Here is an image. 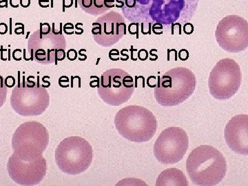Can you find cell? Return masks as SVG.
I'll list each match as a JSON object with an SVG mask.
<instances>
[{"instance_id": "cell-1", "label": "cell", "mask_w": 248, "mask_h": 186, "mask_svg": "<svg viewBox=\"0 0 248 186\" xmlns=\"http://www.w3.org/2000/svg\"><path fill=\"white\" fill-rule=\"evenodd\" d=\"M200 0H115L124 17L133 23L184 25L195 16Z\"/></svg>"}, {"instance_id": "cell-2", "label": "cell", "mask_w": 248, "mask_h": 186, "mask_svg": "<svg viewBox=\"0 0 248 186\" xmlns=\"http://www.w3.org/2000/svg\"><path fill=\"white\" fill-rule=\"evenodd\" d=\"M186 170L195 185L217 186L226 177V158L215 147L203 145L191 151L186 160Z\"/></svg>"}, {"instance_id": "cell-3", "label": "cell", "mask_w": 248, "mask_h": 186, "mask_svg": "<svg viewBox=\"0 0 248 186\" xmlns=\"http://www.w3.org/2000/svg\"><path fill=\"white\" fill-rule=\"evenodd\" d=\"M196 84L195 74L190 69L184 67L172 68L158 79L155 99L163 107H175L193 94Z\"/></svg>"}, {"instance_id": "cell-4", "label": "cell", "mask_w": 248, "mask_h": 186, "mask_svg": "<svg viewBox=\"0 0 248 186\" xmlns=\"http://www.w3.org/2000/svg\"><path fill=\"white\" fill-rule=\"evenodd\" d=\"M115 125L124 139L137 143L150 141L157 129V122L153 112L136 105L119 110L115 115Z\"/></svg>"}, {"instance_id": "cell-5", "label": "cell", "mask_w": 248, "mask_h": 186, "mask_svg": "<svg viewBox=\"0 0 248 186\" xmlns=\"http://www.w3.org/2000/svg\"><path fill=\"white\" fill-rule=\"evenodd\" d=\"M55 157L62 172L77 175L85 172L91 166L93 157V148L84 138L68 137L58 145Z\"/></svg>"}, {"instance_id": "cell-6", "label": "cell", "mask_w": 248, "mask_h": 186, "mask_svg": "<svg viewBox=\"0 0 248 186\" xmlns=\"http://www.w3.org/2000/svg\"><path fill=\"white\" fill-rule=\"evenodd\" d=\"M49 143L46 128L38 122L21 124L13 135L14 155L22 160H35L43 156Z\"/></svg>"}, {"instance_id": "cell-7", "label": "cell", "mask_w": 248, "mask_h": 186, "mask_svg": "<svg viewBox=\"0 0 248 186\" xmlns=\"http://www.w3.org/2000/svg\"><path fill=\"white\" fill-rule=\"evenodd\" d=\"M19 73L18 84L15 86L11 96V105L14 110L22 117H35L43 114L50 104L48 91L40 84L32 81L31 85L26 82L25 77L20 80Z\"/></svg>"}, {"instance_id": "cell-8", "label": "cell", "mask_w": 248, "mask_h": 186, "mask_svg": "<svg viewBox=\"0 0 248 186\" xmlns=\"http://www.w3.org/2000/svg\"><path fill=\"white\" fill-rule=\"evenodd\" d=\"M242 81L239 63L231 58L217 62L208 78L210 94L215 99L224 101L238 92Z\"/></svg>"}, {"instance_id": "cell-9", "label": "cell", "mask_w": 248, "mask_h": 186, "mask_svg": "<svg viewBox=\"0 0 248 186\" xmlns=\"http://www.w3.org/2000/svg\"><path fill=\"white\" fill-rule=\"evenodd\" d=\"M135 89L133 78L119 68L108 70L98 80V94L106 104L112 107L128 102Z\"/></svg>"}, {"instance_id": "cell-10", "label": "cell", "mask_w": 248, "mask_h": 186, "mask_svg": "<svg viewBox=\"0 0 248 186\" xmlns=\"http://www.w3.org/2000/svg\"><path fill=\"white\" fill-rule=\"evenodd\" d=\"M66 42L64 36L50 33L43 35L40 30L36 31L29 37L28 51L31 60L43 64L63 61L66 58Z\"/></svg>"}, {"instance_id": "cell-11", "label": "cell", "mask_w": 248, "mask_h": 186, "mask_svg": "<svg viewBox=\"0 0 248 186\" xmlns=\"http://www.w3.org/2000/svg\"><path fill=\"white\" fill-rule=\"evenodd\" d=\"M189 139L184 129L169 127L163 130L153 146V154L163 164H177L188 149Z\"/></svg>"}, {"instance_id": "cell-12", "label": "cell", "mask_w": 248, "mask_h": 186, "mask_svg": "<svg viewBox=\"0 0 248 186\" xmlns=\"http://www.w3.org/2000/svg\"><path fill=\"white\" fill-rule=\"evenodd\" d=\"M217 42L228 53H239L248 46L247 20L239 16H226L218 22L216 32Z\"/></svg>"}, {"instance_id": "cell-13", "label": "cell", "mask_w": 248, "mask_h": 186, "mask_svg": "<svg viewBox=\"0 0 248 186\" xmlns=\"http://www.w3.org/2000/svg\"><path fill=\"white\" fill-rule=\"evenodd\" d=\"M7 169L10 177L19 185L36 186L46 177V161L44 156L35 160H22L11 155Z\"/></svg>"}, {"instance_id": "cell-14", "label": "cell", "mask_w": 248, "mask_h": 186, "mask_svg": "<svg viewBox=\"0 0 248 186\" xmlns=\"http://www.w3.org/2000/svg\"><path fill=\"white\" fill-rule=\"evenodd\" d=\"M126 24L122 15L111 11L98 18L93 23V39L101 46H112L126 34Z\"/></svg>"}, {"instance_id": "cell-15", "label": "cell", "mask_w": 248, "mask_h": 186, "mask_svg": "<svg viewBox=\"0 0 248 186\" xmlns=\"http://www.w3.org/2000/svg\"><path fill=\"white\" fill-rule=\"evenodd\" d=\"M228 147L237 154L248 155V116H234L228 122L224 130Z\"/></svg>"}, {"instance_id": "cell-16", "label": "cell", "mask_w": 248, "mask_h": 186, "mask_svg": "<svg viewBox=\"0 0 248 186\" xmlns=\"http://www.w3.org/2000/svg\"><path fill=\"white\" fill-rule=\"evenodd\" d=\"M157 186H187L188 182L185 174L180 170L169 169L163 171L156 181Z\"/></svg>"}, {"instance_id": "cell-17", "label": "cell", "mask_w": 248, "mask_h": 186, "mask_svg": "<svg viewBox=\"0 0 248 186\" xmlns=\"http://www.w3.org/2000/svg\"><path fill=\"white\" fill-rule=\"evenodd\" d=\"M93 16H99L115 7V0H93Z\"/></svg>"}, {"instance_id": "cell-18", "label": "cell", "mask_w": 248, "mask_h": 186, "mask_svg": "<svg viewBox=\"0 0 248 186\" xmlns=\"http://www.w3.org/2000/svg\"><path fill=\"white\" fill-rule=\"evenodd\" d=\"M8 89L4 84V78L0 76V108L3 107L6 102L7 97Z\"/></svg>"}, {"instance_id": "cell-19", "label": "cell", "mask_w": 248, "mask_h": 186, "mask_svg": "<svg viewBox=\"0 0 248 186\" xmlns=\"http://www.w3.org/2000/svg\"><path fill=\"white\" fill-rule=\"evenodd\" d=\"M50 31H51V27H50V24L48 23H40V31L41 33L43 35H47V34L50 33Z\"/></svg>"}, {"instance_id": "cell-20", "label": "cell", "mask_w": 248, "mask_h": 186, "mask_svg": "<svg viewBox=\"0 0 248 186\" xmlns=\"http://www.w3.org/2000/svg\"><path fill=\"white\" fill-rule=\"evenodd\" d=\"M63 29L65 33L67 34V35H72V34H73L75 32L74 25H73V24L71 22L66 23Z\"/></svg>"}, {"instance_id": "cell-21", "label": "cell", "mask_w": 248, "mask_h": 186, "mask_svg": "<svg viewBox=\"0 0 248 186\" xmlns=\"http://www.w3.org/2000/svg\"><path fill=\"white\" fill-rule=\"evenodd\" d=\"M66 57L70 61H75L78 59V52L75 49H71L67 52Z\"/></svg>"}, {"instance_id": "cell-22", "label": "cell", "mask_w": 248, "mask_h": 186, "mask_svg": "<svg viewBox=\"0 0 248 186\" xmlns=\"http://www.w3.org/2000/svg\"><path fill=\"white\" fill-rule=\"evenodd\" d=\"M4 84L6 85V87L11 88L14 87L15 85H16V79L13 76H9L6 78V79H4Z\"/></svg>"}, {"instance_id": "cell-23", "label": "cell", "mask_w": 248, "mask_h": 186, "mask_svg": "<svg viewBox=\"0 0 248 186\" xmlns=\"http://www.w3.org/2000/svg\"><path fill=\"white\" fill-rule=\"evenodd\" d=\"M120 53H119L118 50H116V49H113V50H111L110 53H109V58H110V60H113L114 61V57H116V58L117 59V60H120Z\"/></svg>"}, {"instance_id": "cell-24", "label": "cell", "mask_w": 248, "mask_h": 186, "mask_svg": "<svg viewBox=\"0 0 248 186\" xmlns=\"http://www.w3.org/2000/svg\"><path fill=\"white\" fill-rule=\"evenodd\" d=\"M8 31V26L4 22L0 23V34L4 35Z\"/></svg>"}, {"instance_id": "cell-25", "label": "cell", "mask_w": 248, "mask_h": 186, "mask_svg": "<svg viewBox=\"0 0 248 186\" xmlns=\"http://www.w3.org/2000/svg\"><path fill=\"white\" fill-rule=\"evenodd\" d=\"M68 83H69V79H68V77L63 76L62 77V78H60V79H59V84H60V86H61V87L63 84H66L67 85H68Z\"/></svg>"}, {"instance_id": "cell-26", "label": "cell", "mask_w": 248, "mask_h": 186, "mask_svg": "<svg viewBox=\"0 0 248 186\" xmlns=\"http://www.w3.org/2000/svg\"><path fill=\"white\" fill-rule=\"evenodd\" d=\"M73 4V0H63V6L64 11V8H71Z\"/></svg>"}, {"instance_id": "cell-27", "label": "cell", "mask_w": 248, "mask_h": 186, "mask_svg": "<svg viewBox=\"0 0 248 186\" xmlns=\"http://www.w3.org/2000/svg\"><path fill=\"white\" fill-rule=\"evenodd\" d=\"M19 4L23 8H28L31 5V0H19Z\"/></svg>"}, {"instance_id": "cell-28", "label": "cell", "mask_w": 248, "mask_h": 186, "mask_svg": "<svg viewBox=\"0 0 248 186\" xmlns=\"http://www.w3.org/2000/svg\"><path fill=\"white\" fill-rule=\"evenodd\" d=\"M49 4V3H50V0H39V5L41 6L42 8H48V6H46V5L45 4Z\"/></svg>"}, {"instance_id": "cell-29", "label": "cell", "mask_w": 248, "mask_h": 186, "mask_svg": "<svg viewBox=\"0 0 248 186\" xmlns=\"http://www.w3.org/2000/svg\"><path fill=\"white\" fill-rule=\"evenodd\" d=\"M10 4L13 8H17L20 4H19V0H10Z\"/></svg>"}, {"instance_id": "cell-30", "label": "cell", "mask_w": 248, "mask_h": 186, "mask_svg": "<svg viewBox=\"0 0 248 186\" xmlns=\"http://www.w3.org/2000/svg\"><path fill=\"white\" fill-rule=\"evenodd\" d=\"M24 26H23L22 27H19L17 28V29H16V31H15V32H16V34H17V35H19V34H24Z\"/></svg>"}, {"instance_id": "cell-31", "label": "cell", "mask_w": 248, "mask_h": 186, "mask_svg": "<svg viewBox=\"0 0 248 186\" xmlns=\"http://www.w3.org/2000/svg\"><path fill=\"white\" fill-rule=\"evenodd\" d=\"M76 33L77 34V35H81V34H82L83 32H84V31H83V29L78 27V24H76Z\"/></svg>"}, {"instance_id": "cell-32", "label": "cell", "mask_w": 248, "mask_h": 186, "mask_svg": "<svg viewBox=\"0 0 248 186\" xmlns=\"http://www.w3.org/2000/svg\"><path fill=\"white\" fill-rule=\"evenodd\" d=\"M8 7V0L0 1V8Z\"/></svg>"}]
</instances>
